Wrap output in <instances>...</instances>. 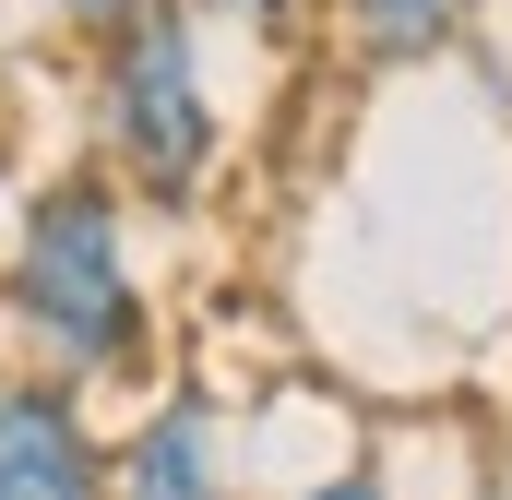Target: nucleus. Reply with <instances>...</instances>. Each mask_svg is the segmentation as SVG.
<instances>
[{
  "label": "nucleus",
  "mask_w": 512,
  "mask_h": 500,
  "mask_svg": "<svg viewBox=\"0 0 512 500\" xmlns=\"http://www.w3.org/2000/svg\"><path fill=\"white\" fill-rule=\"evenodd\" d=\"M0 310L24 334V358L60 381H143L155 370V298L131 274V191L108 167H60L36 179L12 262H0Z\"/></svg>",
  "instance_id": "1"
},
{
  "label": "nucleus",
  "mask_w": 512,
  "mask_h": 500,
  "mask_svg": "<svg viewBox=\"0 0 512 500\" xmlns=\"http://www.w3.org/2000/svg\"><path fill=\"white\" fill-rule=\"evenodd\" d=\"M215 155H227V120L203 84V12L143 0L120 36H96V167L143 215H203Z\"/></svg>",
  "instance_id": "2"
},
{
  "label": "nucleus",
  "mask_w": 512,
  "mask_h": 500,
  "mask_svg": "<svg viewBox=\"0 0 512 500\" xmlns=\"http://www.w3.org/2000/svg\"><path fill=\"white\" fill-rule=\"evenodd\" d=\"M0 500H108V441L84 417V381L0 370Z\"/></svg>",
  "instance_id": "3"
},
{
  "label": "nucleus",
  "mask_w": 512,
  "mask_h": 500,
  "mask_svg": "<svg viewBox=\"0 0 512 500\" xmlns=\"http://www.w3.org/2000/svg\"><path fill=\"white\" fill-rule=\"evenodd\" d=\"M108 500H239V477H227V417H215L203 381L155 393L131 417V441H108Z\"/></svg>",
  "instance_id": "4"
},
{
  "label": "nucleus",
  "mask_w": 512,
  "mask_h": 500,
  "mask_svg": "<svg viewBox=\"0 0 512 500\" xmlns=\"http://www.w3.org/2000/svg\"><path fill=\"white\" fill-rule=\"evenodd\" d=\"M322 12H334L346 60H370V72H429L453 48H477V0H322Z\"/></svg>",
  "instance_id": "5"
},
{
  "label": "nucleus",
  "mask_w": 512,
  "mask_h": 500,
  "mask_svg": "<svg viewBox=\"0 0 512 500\" xmlns=\"http://www.w3.org/2000/svg\"><path fill=\"white\" fill-rule=\"evenodd\" d=\"M191 12H215V24H239V36H262V48H298L322 0H191Z\"/></svg>",
  "instance_id": "6"
},
{
  "label": "nucleus",
  "mask_w": 512,
  "mask_h": 500,
  "mask_svg": "<svg viewBox=\"0 0 512 500\" xmlns=\"http://www.w3.org/2000/svg\"><path fill=\"white\" fill-rule=\"evenodd\" d=\"M286 500H393V489H382V465H334V477H310V489H286Z\"/></svg>",
  "instance_id": "7"
},
{
  "label": "nucleus",
  "mask_w": 512,
  "mask_h": 500,
  "mask_svg": "<svg viewBox=\"0 0 512 500\" xmlns=\"http://www.w3.org/2000/svg\"><path fill=\"white\" fill-rule=\"evenodd\" d=\"M48 12H60L72 36H120V24H131V12H143V0H48Z\"/></svg>",
  "instance_id": "8"
}]
</instances>
